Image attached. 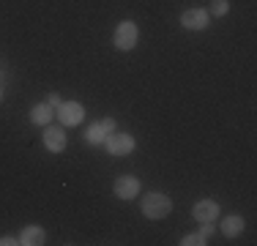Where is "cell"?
<instances>
[{
	"mask_svg": "<svg viewBox=\"0 0 257 246\" xmlns=\"http://www.w3.org/2000/svg\"><path fill=\"white\" fill-rule=\"evenodd\" d=\"M143 213L148 219H164V216H170V211H173V200H170L167 194H162V192H151L148 197H143Z\"/></svg>",
	"mask_w": 257,
	"mask_h": 246,
	"instance_id": "obj_1",
	"label": "cell"
},
{
	"mask_svg": "<svg viewBox=\"0 0 257 246\" xmlns=\"http://www.w3.org/2000/svg\"><path fill=\"white\" fill-rule=\"evenodd\" d=\"M137 39H140V30L137 25H134L132 20L120 22L118 28H115V36H112V44L120 49V52H132L134 47H137Z\"/></svg>",
	"mask_w": 257,
	"mask_h": 246,
	"instance_id": "obj_2",
	"label": "cell"
},
{
	"mask_svg": "<svg viewBox=\"0 0 257 246\" xmlns=\"http://www.w3.org/2000/svg\"><path fill=\"white\" fill-rule=\"evenodd\" d=\"M104 148H107L109 156H128V153L137 148L132 134H107V140H104Z\"/></svg>",
	"mask_w": 257,
	"mask_h": 246,
	"instance_id": "obj_3",
	"label": "cell"
},
{
	"mask_svg": "<svg viewBox=\"0 0 257 246\" xmlns=\"http://www.w3.org/2000/svg\"><path fill=\"white\" fill-rule=\"evenodd\" d=\"M58 118L63 126H77V123H82V118H85V107L79 101H60Z\"/></svg>",
	"mask_w": 257,
	"mask_h": 246,
	"instance_id": "obj_4",
	"label": "cell"
},
{
	"mask_svg": "<svg viewBox=\"0 0 257 246\" xmlns=\"http://www.w3.org/2000/svg\"><path fill=\"white\" fill-rule=\"evenodd\" d=\"M140 178H134V175H120L118 181L112 183V192L118 200H134V197L140 194Z\"/></svg>",
	"mask_w": 257,
	"mask_h": 246,
	"instance_id": "obj_5",
	"label": "cell"
},
{
	"mask_svg": "<svg viewBox=\"0 0 257 246\" xmlns=\"http://www.w3.org/2000/svg\"><path fill=\"white\" fill-rule=\"evenodd\" d=\"M208 22H211V14L205 9H189L181 14V25L186 30H205Z\"/></svg>",
	"mask_w": 257,
	"mask_h": 246,
	"instance_id": "obj_6",
	"label": "cell"
},
{
	"mask_svg": "<svg viewBox=\"0 0 257 246\" xmlns=\"http://www.w3.org/2000/svg\"><path fill=\"white\" fill-rule=\"evenodd\" d=\"M66 143H69V137H66L63 129H58V126H47V129H44V148H47L50 153L66 151Z\"/></svg>",
	"mask_w": 257,
	"mask_h": 246,
	"instance_id": "obj_7",
	"label": "cell"
},
{
	"mask_svg": "<svg viewBox=\"0 0 257 246\" xmlns=\"http://www.w3.org/2000/svg\"><path fill=\"white\" fill-rule=\"evenodd\" d=\"M192 216L197 219V221H213V219H219V202L216 200H200V202H194Z\"/></svg>",
	"mask_w": 257,
	"mask_h": 246,
	"instance_id": "obj_8",
	"label": "cell"
},
{
	"mask_svg": "<svg viewBox=\"0 0 257 246\" xmlns=\"http://www.w3.org/2000/svg\"><path fill=\"white\" fill-rule=\"evenodd\" d=\"M47 241V232H44V227H36V224H30L25 227V230L20 232V243L22 246H41Z\"/></svg>",
	"mask_w": 257,
	"mask_h": 246,
	"instance_id": "obj_9",
	"label": "cell"
},
{
	"mask_svg": "<svg viewBox=\"0 0 257 246\" xmlns=\"http://www.w3.org/2000/svg\"><path fill=\"white\" fill-rule=\"evenodd\" d=\"M55 118V109L50 107V104H36L33 109H30V123H36V126H47V123H50Z\"/></svg>",
	"mask_w": 257,
	"mask_h": 246,
	"instance_id": "obj_10",
	"label": "cell"
},
{
	"mask_svg": "<svg viewBox=\"0 0 257 246\" xmlns=\"http://www.w3.org/2000/svg\"><path fill=\"white\" fill-rule=\"evenodd\" d=\"M219 230H222V235H227V238H235V235H241V232H243V219L232 213V216L222 219V227H219Z\"/></svg>",
	"mask_w": 257,
	"mask_h": 246,
	"instance_id": "obj_11",
	"label": "cell"
},
{
	"mask_svg": "<svg viewBox=\"0 0 257 246\" xmlns=\"http://www.w3.org/2000/svg\"><path fill=\"white\" fill-rule=\"evenodd\" d=\"M107 129H104V123H90L88 126V132H85V140H88L90 145H104V140H107Z\"/></svg>",
	"mask_w": 257,
	"mask_h": 246,
	"instance_id": "obj_12",
	"label": "cell"
},
{
	"mask_svg": "<svg viewBox=\"0 0 257 246\" xmlns=\"http://www.w3.org/2000/svg\"><path fill=\"white\" fill-rule=\"evenodd\" d=\"M230 11V3L227 0H213L211 3V11H208V14H213V17H224Z\"/></svg>",
	"mask_w": 257,
	"mask_h": 246,
	"instance_id": "obj_13",
	"label": "cell"
},
{
	"mask_svg": "<svg viewBox=\"0 0 257 246\" xmlns=\"http://www.w3.org/2000/svg\"><path fill=\"white\" fill-rule=\"evenodd\" d=\"M181 243H183V246H203V243H208V241L200 235V232H192V235H186Z\"/></svg>",
	"mask_w": 257,
	"mask_h": 246,
	"instance_id": "obj_14",
	"label": "cell"
},
{
	"mask_svg": "<svg viewBox=\"0 0 257 246\" xmlns=\"http://www.w3.org/2000/svg\"><path fill=\"white\" fill-rule=\"evenodd\" d=\"M200 235L203 238H211V235H216V224H213V221H200Z\"/></svg>",
	"mask_w": 257,
	"mask_h": 246,
	"instance_id": "obj_15",
	"label": "cell"
},
{
	"mask_svg": "<svg viewBox=\"0 0 257 246\" xmlns=\"http://www.w3.org/2000/svg\"><path fill=\"white\" fill-rule=\"evenodd\" d=\"M17 243H20V238H11V235L0 238V246H17Z\"/></svg>",
	"mask_w": 257,
	"mask_h": 246,
	"instance_id": "obj_16",
	"label": "cell"
},
{
	"mask_svg": "<svg viewBox=\"0 0 257 246\" xmlns=\"http://www.w3.org/2000/svg\"><path fill=\"white\" fill-rule=\"evenodd\" d=\"M47 104L58 109V107H60V96H58V93H50V98H47Z\"/></svg>",
	"mask_w": 257,
	"mask_h": 246,
	"instance_id": "obj_17",
	"label": "cell"
},
{
	"mask_svg": "<svg viewBox=\"0 0 257 246\" xmlns=\"http://www.w3.org/2000/svg\"><path fill=\"white\" fill-rule=\"evenodd\" d=\"M101 123H104V129H107V132H115V120L112 118H104Z\"/></svg>",
	"mask_w": 257,
	"mask_h": 246,
	"instance_id": "obj_18",
	"label": "cell"
},
{
	"mask_svg": "<svg viewBox=\"0 0 257 246\" xmlns=\"http://www.w3.org/2000/svg\"><path fill=\"white\" fill-rule=\"evenodd\" d=\"M0 98H3V88H0Z\"/></svg>",
	"mask_w": 257,
	"mask_h": 246,
	"instance_id": "obj_19",
	"label": "cell"
}]
</instances>
